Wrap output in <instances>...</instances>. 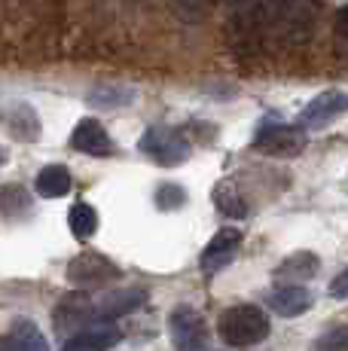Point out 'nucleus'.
<instances>
[{
  "mask_svg": "<svg viewBox=\"0 0 348 351\" xmlns=\"http://www.w3.org/2000/svg\"><path fill=\"white\" fill-rule=\"evenodd\" d=\"M318 266H321V260L314 254L297 251L275 269V275L278 278H284V281H309L312 275H318Z\"/></svg>",
  "mask_w": 348,
  "mask_h": 351,
  "instance_id": "2eb2a0df",
  "label": "nucleus"
},
{
  "mask_svg": "<svg viewBox=\"0 0 348 351\" xmlns=\"http://www.w3.org/2000/svg\"><path fill=\"white\" fill-rule=\"evenodd\" d=\"M119 339H123V333L110 324H89V327L71 333L62 351H110L119 346Z\"/></svg>",
  "mask_w": 348,
  "mask_h": 351,
  "instance_id": "6e6552de",
  "label": "nucleus"
},
{
  "mask_svg": "<svg viewBox=\"0 0 348 351\" xmlns=\"http://www.w3.org/2000/svg\"><path fill=\"white\" fill-rule=\"evenodd\" d=\"M0 351H49L34 321H16L10 333L0 336Z\"/></svg>",
  "mask_w": 348,
  "mask_h": 351,
  "instance_id": "9b49d317",
  "label": "nucleus"
},
{
  "mask_svg": "<svg viewBox=\"0 0 348 351\" xmlns=\"http://www.w3.org/2000/svg\"><path fill=\"white\" fill-rule=\"evenodd\" d=\"M314 351H348V327H333L318 339Z\"/></svg>",
  "mask_w": 348,
  "mask_h": 351,
  "instance_id": "4be33fe9",
  "label": "nucleus"
},
{
  "mask_svg": "<svg viewBox=\"0 0 348 351\" xmlns=\"http://www.w3.org/2000/svg\"><path fill=\"white\" fill-rule=\"evenodd\" d=\"M214 205L226 214V217H247V202L236 193V186L229 184H220L214 190Z\"/></svg>",
  "mask_w": 348,
  "mask_h": 351,
  "instance_id": "6ab92c4d",
  "label": "nucleus"
},
{
  "mask_svg": "<svg viewBox=\"0 0 348 351\" xmlns=\"http://www.w3.org/2000/svg\"><path fill=\"white\" fill-rule=\"evenodd\" d=\"M0 211H3L6 217H22V214L31 211V195L16 184L3 186V193H0Z\"/></svg>",
  "mask_w": 348,
  "mask_h": 351,
  "instance_id": "aec40b11",
  "label": "nucleus"
},
{
  "mask_svg": "<svg viewBox=\"0 0 348 351\" xmlns=\"http://www.w3.org/2000/svg\"><path fill=\"white\" fill-rule=\"evenodd\" d=\"M330 296H333V300H348V269H345V272H339L336 278H333Z\"/></svg>",
  "mask_w": 348,
  "mask_h": 351,
  "instance_id": "5701e85b",
  "label": "nucleus"
},
{
  "mask_svg": "<svg viewBox=\"0 0 348 351\" xmlns=\"http://www.w3.org/2000/svg\"><path fill=\"white\" fill-rule=\"evenodd\" d=\"M184 202H186V193L180 190L177 184H162L156 190V205L162 208V211H177Z\"/></svg>",
  "mask_w": 348,
  "mask_h": 351,
  "instance_id": "412c9836",
  "label": "nucleus"
},
{
  "mask_svg": "<svg viewBox=\"0 0 348 351\" xmlns=\"http://www.w3.org/2000/svg\"><path fill=\"white\" fill-rule=\"evenodd\" d=\"M71 144L73 150L86 153V156H110L113 153V141L110 134H107V128L98 123V119H83V123H77L71 134Z\"/></svg>",
  "mask_w": 348,
  "mask_h": 351,
  "instance_id": "1a4fd4ad",
  "label": "nucleus"
},
{
  "mask_svg": "<svg viewBox=\"0 0 348 351\" xmlns=\"http://www.w3.org/2000/svg\"><path fill=\"white\" fill-rule=\"evenodd\" d=\"M140 302H144V290H116V293H110L107 300H101L95 306V318H101V321L119 318V315H129Z\"/></svg>",
  "mask_w": 348,
  "mask_h": 351,
  "instance_id": "4468645a",
  "label": "nucleus"
},
{
  "mask_svg": "<svg viewBox=\"0 0 348 351\" xmlns=\"http://www.w3.org/2000/svg\"><path fill=\"white\" fill-rule=\"evenodd\" d=\"M129 3H138V0H129Z\"/></svg>",
  "mask_w": 348,
  "mask_h": 351,
  "instance_id": "a878e982",
  "label": "nucleus"
},
{
  "mask_svg": "<svg viewBox=\"0 0 348 351\" xmlns=\"http://www.w3.org/2000/svg\"><path fill=\"white\" fill-rule=\"evenodd\" d=\"M238 247H242V232H238V229L223 226L220 232H214V239L205 245L202 256H199L202 272L214 275V272H220V269H226L238 256Z\"/></svg>",
  "mask_w": 348,
  "mask_h": 351,
  "instance_id": "0eeeda50",
  "label": "nucleus"
},
{
  "mask_svg": "<svg viewBox=\"0 0 348 351\" xmlns=\"http://www.w3.org/2000/svg\"><path fill=\"white\" fill-rule=\"evenodd\" d=\"M217 333L226 346L236 348L257 346V342H263L269 336V315H263V308L257 306H232L220 318Z\"/></svg>",
  "mask_w": 348,
  "mask_h": 351,
  "instance_id": "f03ea898",
  "label": "nucleus"
},
{
  "mask_svg": "<svg viewBox=\"0 0 348 351\" xmlns=\"http://www.w3.org/2000/svg\"><path fill=\"white\" fill-rule=\"evenodd\" d=\"M306 147V134L303 128L297 125H263L257 132V138H253V150L266 153V156H297V153H303Z\"/></svg>",
  "mask_w": 348,
  "mask_h": 351,
  "instance_id": "39448f33",
  "label": "nucleus"
},
{
  "mask_svg": "<svg viewBox=\"0 0 348 351\" xmlns=\"http://www.w3.org/2000/svg\"><path fill=\"white\" fill-rule=\"evenodd\" d=\"M37 193L43 199H62L71 193V171L64 165H46L37 174Z\"/></svg>",
  "mask_w": 348,
  "mask_h": 351,
  "instance_id": "dca6fc26",
  "label": "nucleus"
},
{
  "mask_svg": "<svg viewBox=\"0 0 348 351\" xmlns=\"http://www.w3.org/2000/svg\"><path fill=\"white\" fill-rule=\"evenodd\" d=\"M0 162H3V150H0Z\"/></svg>",
  "mask_w": 348,
  "mask_h": 351,
  "instance_id": "393cba45",
  "label": "nucleus"
},
{
  "mask_svg": "<svg viewBox=\"0 0 348 351\" xmlns=\"http://www.w3.org/2000/svg\"><path fill=\"white\" fill-rule=\"evenodd\" d=\"M171 342L177 351H202L208 342V327L192 306H177L169 318Z\"/></svg>",
  "mask_w": 348,
  "mask_h": 351,
  "instance_id": "20e7f679",
  "label": "nucleus"
},
{
  "mask_svg": "<svg viewBox=\"0 0 348 351\" xmlns=\"http://www.w3.org/2000/svg\"><path fill=\"white\" fill-rule=\"evenodd\" d=\"M135 101V92L125 86H98L95 92H89V104L95 107H129Z\"/></svg>",
  "mask_w": 348,
  "mask_h": 351,
  "instance_id": "a211bd4d",
  "label": "nucleus"
},
{
  "mask_svg": "<svg viewBox=\"0 0 348 351\" xmlns=\"http://www.w3.org/2000/svg\"><path fill=\"white\" fill-rule=\"evenodd\" d=\"M314 28L312 0H257L232 16V34L242 40H275L303 46Z\"/></svg>",
  "mask_w": 348,
  "mask_h": 351,
  "instance_id": "f257e3e1",
  "label": "nucleus"
},
{
  "mask_svg": "<svg viewBox=\"0 0 348 351\" xmlns=\"http://www.w3.org/2000/svg\"><path fill=\"white\" fill-rule=\"evenodd\" d=\"M333 28H336V37H339V40H348V6H343V10H339L336 25H333Z\"/></svg>",
  "mask_w": 348,
  "mask_h": 351,
  "instance_id": "b1692460",
  "label": "nucleus"
},
{
  "mask_svg": "<svg viewBox=\"0 0 348 351\" xmlns=\"http://www.w3.org/2000/svg\"><path fill=\"white\" fill-rule=\"evenodd\" d=\"M345 113H348V92L330 89V92H321L318 98H312L309 104H306V110L299 113V125L324 128V125H330L333 119L345 117Z\"/></svg>",
  "mask_w": 348,
  "mask_h": 351,
  "instance_id": "423d86ee",
  "label": "nucleus"
},
{
  "mask_svg": "<svg viewBox=\"0 0 348 351\" xmlns=\"http://www.w3.org/2000/svg\"><path fill=\"white\" fill-rule=\"evenodd\" d=\"M269 308L275 315H284V318H299L312 308V293L299 285H284L269 296Z\"/></svg>",
  "mask_w": 348,
  "mask_h": 351,
  "instance_id": "f8f14e48",
  "label": "nucleus"
},
{
  "mask_svg": "<svg viewBox=\"0 0 348 351\" xmlns=\"http://www.w3.org/2000/svg\"><path fill=\"white\" fill-rule=\"evenodd\" d=\"M138 150L147 153L159 165H180V162L190 156V141L177 128H150L138 141Z\"/></svg>",
  "mask_w": 348,
  "mask_h": 351,
  "instance_id": "7ed1b4c3",
  "label": "nucleus"
},
{
  "mask_svg": "<svg viewBox=\"0 0 348 351\" xmlns=\"http://www.w3.org/2000/svg\"><path fill=\"white\" fill-rule=\"evenodd\" d=\"M3 125L10 128V134L18 138V141H34L40 134V119H37L34 107H28V104H10L6 107Z\"/></svg>",
  "mask_w": 348,
  "mask_h": 351,
  "instance_id": "ddd939ff",
  "label": "nucleus"
},
{
  "mask_svg": "<svg viewBox=\"0 0 348 351\" xmlns=\"http://www.w3.org/2000/svg\"><path fill=\"white\" fill-rule=\"evenodd\" d=\"M68 223H71V232L79 241H86L98 232V211L92 205H86V202H77L68 214Z\"/></svg>",
  "mask_w": 348,
  "mask_h": 351,
  "instance_id": "f3484780",
  "label": "nucleus"
},
{
  "mask_svg": "<svg viewBox=\"0 0 348 351\" xmlns=\"http://www.w3.org/2000/svg\"><path fill=\"white\" fill-rule=\"evenodd\" d=\"M113 275H119V269L101 254H83L68 266V278L79 281V285H98V281H107Z\"/></svg>",
  "mask_w": 348,
  "mask_h": 351,
  "instance_id": "9d476101",
  "label": "nucleus"
},
{
  "mask_svg": "<svg viewBox=\"0 0 348 351\" xmlns=\"http://www.w3.org/2000/svg\"><path fill=\"white\" fill-rule=\"evenodd\" d=\"M184 3H186V0H184Z\"/></svg>",
  "mask_w": 348,
  "mask_h": 351,
  "instance_id": "bb28decb",
  "label": "nucleus"
}]
</instances>
